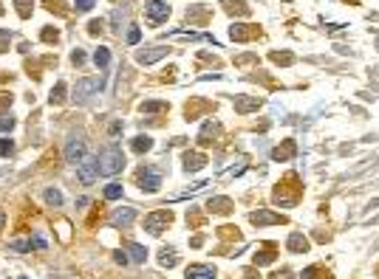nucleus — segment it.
<instances>
[{"label": "nucleus", "mask_w": 379, "mask_h": 279, "mask_svg": "<svg viewBox=\"0 0 379 279\" xmlns=\"http://www.w3.org/2000/svg\"><path fill=\"white\" fill-rule=\"evenodd\" d=\"M125 167V152H122V147H105L102 152H99V175H116V172H122Z\"/></svg>", "instance_id": "f257e3e1"}, {"label": "nucleus", "mask_w": 379, "mask_h": 279, "mask_svg": "<svg viewBox=\"0 0 379 279\" xmlns=\"http://www.w3.org/2000/svg\"><path fill=\"white\" fill-rule=\"evenodd\" d=\"M173 214L170 209H156V212H150L147 217H145V228H147L150 234H161L167 226H170Z\"/></svg>", "instance_id": "f03ea898"}, {"label": "nucleus", "mask_w": 379, "mask_h": 279, "mask_svg": "<svg viewBox=\"0 0 379 279\" xmlns=\"http://www.w3.org/2000/svg\"><path fill=\"white\" fill-rule=\"evenodd\" d=\"M96 175H99V158L85 155L80 164H77V178H80L82 183H93Z\"/></svg>", "instance_id": "7ed1b4c3"}, {"label": "nucleus", "mask_w": 379, "mask_h": 279, "mask_svg": "<svg viewBox=\"0 0 379 279\" xmlns=\"http://www.w3.org/2000/svg\"><path fill=\"white\" fill-rule=\"evenodd\" d=\"M139 178V186H142V192H159L161 186V172L159 169H150V167H142L136 172Z\"/></svg>", "instance_id": "20e7f679"}, {"label": "nucleus", "mask_w": 379, "mask_h": 279, "mask_svg": "<svg viewBox=\"0 0 379 279\" xmlns=\"http://www.w3.org/2000/svg\"><path fill=\"white\" fill-rule=\"evenodd\" d=\"M102 85H105V76L99 74V76H91V79H80L77 82V88H74V96L80 101H85L91 93H96V90H102Z\"/></svg>", "instance_id": "39448f33"}, {"label": "nucleus", "mask_w": 379, "mask_h": 279, "mask_svg": "<svg viewBox=\"0 0 379 279\" xmlns=\"http://www.w3.org/2000/svg\"><path fill=\"white\" fill-rule=\"evenodd\" d=\"M145 14H147V20L153 23V25H159V23H164L170 17V6H167L164 0H150L147 6H145Z\"/></svg>", "instance_id": "423d86ee"}, {"label": "nucleus", "mask_w": 379, "mask_h": 279, "mask_svg": "<svg viewBox=\"0 0 379 279\" xmlns=\"http://www.w3.org/2000/svg\"><path fill=\"white\" fill-rule=\"evenodd\" d=\"M258 25H243V23H235L230 28V37L232 40H238V43H249V40H255L258 37Z\"/></svg>", "instance_id": "0eeeda50"}, {"label": "nucleus", "mask_w": 379, "mask_h": 279, "mask_svg": "<svg viewBox=\"0 0 379 279\" xmlns=\"http://www.w3.org/2000/svg\"><path fill=\"white\" fill-rule=\"evenodd\" d=\"M249 220L255 226H275V223H286L283 214H275V212H266V209H258V212L249 214Z\"/></svg>", "instance_id": "6e6552de"}, {"label": "nucleus", "mask_w": 379, "mask_h": 279, "mask_svg": "<svg viewBox=\"0 0 379 279\" xmlns=\"http://www.w3.org/2000/svg\"><path fill=\"white\" fill-rule=\"evenodd\" d=\"M164 56H167V48H164V45H153V48L139 51L136 59L142 62V65H153V62H159V59H164Z\"/></svg>", "instance_id": "1a4fd4ad"}, {"label": "nucleus", "mask_w": 379, "mask_h": 279, "mask_svg": "<svg viewBox=\"0 0 379 279\" xmlns=\"http://www.w3.org/2000/svg\"><path fill=\"white\" fill-rule=\"evenodd\" d=\"M133 220H136V209H130V206H125V209H116V212L111 214V223H114L116 228H127Z\"/></svg>", "instance_id": "9d476101"}, {"label": "nucleus", "mask_w": 379, "mask_h": 279, "mask_svg": "<svg viewBox=\"0 0 379 279\" xmlns=\"http://www.w3.org/2000/svg\"><path fill=\"white\" fill-rule=\"evenodd\" d=\"M65 158H68V164H80L85 158V141L82 138H71L68 147H65Z\"/></svg>", "instance_id": "9b49d317"}, {"label": "nucleus", "mask_w": 379, "mask_h": 279, "mask_svg": "<svg viewBox=\"0 0 379 279\" xmlns=\"http://www.w3.org/2000/svg\"><path fill=\"white\" fill-rule=\"evenodd\" d=\"M261 104H263L261 96H238V99H235V113H252V110H258Z\"/></svg>", "instance_id": "f8f14e48"}, {"label": "nucleus", "mask_w": 379, "mask_h": 279, "mask_svg": "<svg viewBox=\"0 0 379 279\" xmlns=\"http://www.w3.org/2000/svg\"><path fill=\"white\" fill-rule=\"evenodd\" d=\"M184 277L187 279H215V268L212 265H187Z\"/></svg>", "instance_id": "ddd939ff"}, {"label": "nucleus", "mask_w": 379, "mask_h": 279, "mask_svg": "<svg viewBox=\"0 0 379 279\" xmlns=\"http://www.w3.org/2000/svg\"><path fill=\"white\" fill-rule=\"evenodd\" d=\"M286 248L292 251V254H306V251H309V240H306L303 234H297V231H294V234H289Z\"/></svg>", "instance_id": "4468645a"}, {"label": "nucleus", "mask_w": 379, "mask_h": 279, "mask_svg": "<svg viewBox=\"0 0 379 279\" xmlns=\"http://www.w3.org/2000/svg\"><path fill=\"white\" fill-rule=\"evenodd\" d=\"M294 152H297V144H294V141H283L280 147L272 150V158H275V161H289Z\"/></svg>", "instance_id": "2eb2a0df"}, {"label": "nucleus", "mask_w": 379, "mask_h": 279, "mask_svg": "<svg viewBox=\"0 0 379 279\" xmlns=\"http://www.w3.org/2000/svg\"><path fill=\"white\" fill-rule=\"evenodd\" d=\"M207 209L209 212H215V214H230L232 212V201L230 198H209Z\"/></svg>", "instance_id": "dca6fc26"}, {"label": "nucleus", "mask_w": 379, "mask_h": 279, "mask_svg": "<svg viewBox=\"0 0 379 279\" xmlns=\"http://www.w3.org/2000/svg\"><path fill=\"white\" fill-rule=\"evenodd\" d=\"M204 164H207V155H201V152H187L184 155V169L187 172H198Z\"/></svg>", "instance_id": "f3484780"}, {"label": "nucleus", "mask_w": 379, "mask_h": 279, "mask_svg": "<svg viewBox=\"0 0 379 279\" xmlns=\"http://www.w3.org/2000/svg\"><path fill=\"white\" fill-rule=\"evenodd\" d=\"M215 135H218V124L215 122H207L204 127H201V133H198V141L204 147H209L212 141H215Z\"/></svg>", "instance_id": "a211bd4d"}, {"label": "nucleus", "mask_w": 379, "mask_h": 279, "mask_svg": "<svg viewBox=\"0 0 379 279\" xmlns=\"http://www.w3.org/2000/svg\"><path fill=\"white\" fill-rule=\"evenodd\" d=\"M224 9L230 14H249V6L243 0H224Z\"/></svg>", "instance_id": "6ab92c4d"}, {"label": "nucleus", "mask_w": 379, "mask_h": 279, "mask_svg": "<svg viewBox=\"0 0 379 279\" xmlns=\"http://www.w3.org/2000/svg\"><path fill=\"white\" fill-rule=\"evenodd\" d=\"M303 279H331V274L322 268V265H311V268L303 271Z\"/></svg>", "instance_id": "aec40b11"}, {"label": "nucleus", "mask_w": 379, "mask_h": 279, "mask_svg": "<svg viewBox=\"0 0 379 279\" xmlns=\"http://www.w3.org/2000/svg\"><path fill=\"white\" fill-rule=\"evenodd\" d=\"M266 262H275V248L272 246L261 248V251L255 254V265H266Z\"/></svg>", "instance_id": "412c9836"}, {"label": "nucleus", "mask_w": 379, "mask_h": 279, "mask_svg": "<svg viewBox=\"0 0 379 279\" xmlns=\"http://www.w3.org/2000/svg\"><path fill=\"white\" fill-rule=\"evenodd\" d=\"M147 150H153V138L150 135H136L133 138V152H147Z\"/></svg>", "instance_id": "4be33fe9"}, {"label": "nucleus", "mask_w": 379, "mask_h": 279, "mask_svg": "<svg viewBox=\"0 0 379 279\" xmlns=\"http://www.w3.org/2000/svg\"><path fill=\"white\" fill-rule=\"evenodd\" d=\"M127 251H130V259H133V262H145V259H147V248L139 246V243H130Z\"/></svg>", "instance_id": "5701e85b"}, {"label": "nucleus", "mask_w": 379, "mask_h": 279, "mask_svg": "<svg viewBox=\"0 0 379 279\" xmlns=\"http://www.w3.org/2000/svg\"><path fill=\"white\" fill-rule=\"evenodd\" d=\"M139 110L142 113H164L167 110V101H142Z\"/></svg>", "instance_id": "b1692460"}, {"label": "nucleus", "mask_w": 379, "mask_h": 279, "mask_svg": "<svg viewBox=\"0 0 379 279\" xmlns=\"http://www.w3.org/2000/svg\"><path fill=\"white\" fill-rule=\"evenodd\" d=\"M159 262L164 265V268H173V265L178 262V257H175V251H173V248H161V257H159Z\"/></svg>", "instance_id": "393cba45"}, {"label": "nucleus", "mask_w": 379, "mask_h": 279, "mask_svg": "<svg viewBox=\"0 0 379 279\" xmlns=\"http://www.w3.org/2000/svg\"><path fill=\"white\" fill-rule=\"evenodd\" d=\"M65 101V82H57L51 88V104H62Z\"/></svg>", "instance_id": "a878e982"}, {"label": "nucleus", "mask_w": 379, "mask_h": 279, "mask_svg": "<svg viewBox=\"0 0 379 279\" xmlns=\"http://www.w3.org/2000/svg\"><path fill=\"white\" fill-rule=\"evenodd\" d=\"M207 9H198V6H193V9H187V20L190 23H201V20H207Z\"/></svg>", "instance_id": "bb28decb"}, {"label": "nucleus", "mask_w": 379, "mask_h": 279, "mask_svg": "<svg viewBox=\"0 0 379 279\" xmlns=\"http://www.w3.org/2000/svg\"><path fill=\"white\" fill-rule=\"evenodd\" d=\"M93 62L99 68H108V62H111V51L108 48H96V54H93Z\"/></svg>", "instance_id": "cd10ccee"}, {"label": "nucleus", "mask_w": 379, "mask_h": 279, "mask_svg": "<svg viewBox=\"0 0 379 279\" xmlns=\"http://www.w3.org/2000/svg\"><path fill=\"white\" fill-rule=\"evenodd\" d=\"M105 198L108 201H119L122 198V183H108L105 186Z\"/></svg>", "instance_id": "c85d7f7f"}, {"label": "nucleus", "mask_w": 379, "mask_h": 279, "mask_svg": "<svg viewBox=\"0 0 379 279\" xmlns=\"http://www.w3.org/2000/svg\"><path fill=\"white\" fill-rule=\"evenodd\" d=\"M14 6H17V14H20V17H29V14H31V6H34V0H14Z\"/></svg>", "instance_id": "c756f323"}, {"label": "nucleus", "mask_w": 379, "mask_h": 279, "mask_svg": "<svg viewBox=\"0 0 379 279\" xmlns=\"http://www.w3.org/2000/svg\"><path fill=\"white\" fill-rule=\"evenodd\" d=\"M46 203L48 206H62V195H59V189H46Z\"/></svg>", "instance_id": "7c9ffc66"}, {"label": "nucleus", "mask_w": 379, "mask_h": 279, "mask_svg": "<svg viewBox=\"0 0 379 279\" xmlns=\"http://www.w3.org/2000/svg\"><path fill=\"white\" fill-rule=\"evenodd\" d=\"M12 152H14V141L12 138H0V158L12 155Z\"/></svg>", "instance_id": "2f4dec72"}, {"label": "nucleus", "mask_w": 379, "mask_h": 279, "mask_svg": "<svg viewBox=\"0 0 379 279\" xmlns=\"http://www.w3.org/2000/svg\"><path fill=\"white\" fill-rule=\"evenodd\" d=\"M272 59H275L277 65H292V62H294V56L292 54H277V51L272 54Z\"/></svg>", "instance_id": "473e14b6"}, {"label": "nucleus", "mask_w": 379, "mask_h": 279, "mask_svg": "<svg viewBox=\"0 0 379 279\" xmlns=\"http://www.w3.org/2000/svg\"><path fill=\"white\" fill-rule=\"evenodd\" d=\"M125 17H127V9H116L111 20H114V25H116V28H122V20H125Z\"/></svg>", "instance_id": "72a5a7b5"}, {"label": "nucleus", "mask_w": 379, "mask_h": 279, "mask_svg": "<svg viewBox=\"0 0 379 279\" xmlns=\"http://www.w3.org/2000/svg\"><path fill=\"white\" fill-rule=\"evenodd\" d=\"M9 40H12V34H9V28H3V31H0V51L9 48Z\"/></svg>", "instance_id": "f704fd0d"}, {"label": "nucleus", "mask_w": 379, "mask_h": 279, "mask_svg": "<svg viewBox=\"0 0 379 279\" xmlns=\"http://www.w3.org/2000/svg\"><path fill=\"white\" fill-rule=\"evenodd\" d=\"M12 127H14L12 116H3V119H0V133H6V130H12Z\"/></svg>", "instance_id": "c9c22d12"}, {"label": "nucleus", "mask_w": 379, "mask_h": 279, "mask_svg": "<svg viewBox=\"0 0 379 279\" xmlns=\"http://www.w3.org/2000/svg\"><path fill=\"white\" fill-rule=\"evenodd\" d=\"M74 6H77V11H88L93 9V0H74Z\"/></svg>", "instance_id": "e433bc0d"}, {"label": "nucleus", "mask_w": 379, "mask_h": 279, "mask_svg": "<svg viewBox=\"0 0 379 279\" xmlns=\"http://www.w3.org/2000/svg\"><path fill=\"white\" fill-rule=\"evenodd\" d=\"M99 31H102V20H91V23H88V34H93V37H96Z\"/></svg>", "instance_id": "4c0bfd02"}, {"label": "nucleus", "mask_w": 379, "mask_h": 279, "mask_svg": "<svg viewBox=\"0 0 379 279\" xmlns=\"http://www.w3.org/2000/svg\"><path fill=\"white\" fill-rule=\"evenodd\" d=\"M57 37L59 34L54 31V28H46V31H43V40H46V43H57Z\"/></svg>", "instance_id": "58836bf2"}, {"label": "nucleus", "mask_w": 379, "mask_h": 279, "mask_svg": "<svg viewBox=\"0 0 379 279\" xmlns=\"http://www.w3.org/2000/svg\"><path fill=\"white\" fill-rule=\"evenodd\" d=\"M139 40H142V31H139V28H130V31H127V43H133V45H136Z\"/></svg>", "instance_id": "ea45409f"}, {"label": "nucleus", "mask_w": 379, "mask_h": 279, "mask_svg": "<svg viewBox=\"0 0 379 279\" xmlns=\"http://www.w3.org/2000/svg\"><path fill=\"white\" fill-rule=\"evenodd\" d=\"M71 62H74V65H82V62H85V54H82L80 48H77V51L71 54Z\"/></svg>", "instance_id": "a19ab883"}, {"label": "nucleus", "mask_w": 379, "mask_h": 279, "mask_svg": "<svg viewBox=\"0 0 379 279\" xmlns=\"http://www.w3.org/2000/svg\"><path fill=\"white\" fill-rule=\"evenodd\" d=\"M269 279H294V274H292V271H277V274H272Z\"/></svg>", "instance_id": "79ce46f5"}, {"label": "nucleus", "mask_w": 379, "mask_h": 279, "mask_svg": "<svg viewBox=\"0 0 379 279\" xmlns=\"http://www.w3.org/2000/svg\"><path fill=\"white\" fill-rule=\"evenodd\" d=\"M9 104H12V96H6V93H0V110H9Z\"/></svg>", "instance_id": "37998d69"}, {"label": "nucleus", "mask_w": 379, "mask_h": 279, "mask_svg": "<svg viewBox=\"0 0 379 279\" xmlns=\"http://www.w3.org/2000/svg\"><path fill=\"white\" fill-rule=\"evenodd\" d=\"M116 262H119V265H127V257H125V251H116Z\"/></svg>", "instance_id": "c03bdc74"}, {"label": "nucleus", "mask_w": 379, "mask_h": 279, "mask_svg": "<svg viewBox=\"0 0 379 279\" xmlns=\"http://www.w3.org/2000/svg\"><path fill=\"white\" fill-rule=\"evenodd\" d=\"M243 277H246V279H258V274H255V268H249V271H243Z\"/></svg>", "instance_id": "a18cd8bd"}, {"label": "nucleus", "mask_w": 379, "mask_h": 279, "mask_svg": "<svg viewBox=\"0 0 379 279\" xmlns=\"http://www.w3.org/2000/svg\"><path fill=\"white\" fill-rule=\"evenodd\" d=\"M3 223H6V212L0 209V228H3Z\"/></svg>", "instance_id": "49530a36"}, {"label": "nucleus", "mask_w": 379, "mask_h": 279, "mask_svg": "<svg viewBox=\"0 0 379 279\" xmlns=\"http://www.w3.org/2000/svg\"><path fill=\"white\" fill-rule=\"evenodd\" d=\"M0 14H3V6H0Z\"/></svg>", "instance_id": "de8ad7c7"}, {"label": "nucleus", "mask_w": 379, "mask_h": 279, "mask_svg": "<svg viewBox=\"0 0 379 279\" xmlns=\"http://www.w3.org/2000/svg\"><path fill=\"white\" fill-rule=\"evenodd\" d=\"M286 3H289V0H286Z\"/></svg>", "instance_id": "09e8293b"}, {"label": "nucleus", "mask_w": 379, "mask_h": 279, "mask_svg": "<svg viewBox=\"0 0 379 279\" xmlns=\"http://www.w3.org/2000/svg\"><path fill=\"white\" fill-rule=\"evenodd\" d=\"M23 279H26V277H23Z\"/></svg>", "instance_id": "8fccbe9b"}]
</instances>
